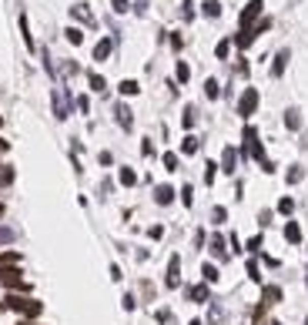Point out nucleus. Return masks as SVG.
Instances as JSON below:
<instances>
[{"label": "nucleus", "mask_w": 308, "mask_h": 325, "mask_svg": "<svg viewBox=\"0 0 308 325\" xmlns=\"http://www.w3.org/2000/svg\"><path fill=\"white\" fill-rule=\"evenodd\" d=\"M4 309H17L20 315H27V318H37L44 312V305L41 302H34V299H20V295H10L7 302H4Z\"/></svg>", "instance_id": "f257e3e1"}, {"label": "nucleus", "mask_w": 308, "mask_h": 325, "mask_svg": "<svg viewBox=\"0 0 308 325\" xmlns=\"http://www.w3.org/2000/svg\"><path fill=\"white\" fill-rule=\"evenodd\" d=\"M20 275H24V272L17 269V265H4V269H0V282L7 285V288H17V292H27L30 285H27Z\"/></svg>", "instance_id": "f03ea898"}, {"label": "nucleus", "mask_w": 308, "mask_h": 325, "mask_svg": "<svg viewBox=\"0 0 308 325\" xmlns=\"http://www.w3.org/2000/svg\"><path fill=\"white\" fill-rule=\"evenodd\" d=\"M255 107H258V91L248 87V91L241 94V101H238V114H241V117H252Z\"/></svg>", "instance_id": "7ed1b4c3"}, {"label": "nucleus", "mask_w": 308, "mask_h": 325, "mask_svg": "<svg viewBox=\"0 0 308 325\" xmlns=\"http://www.w3.org/2000/svg\"><path fill=\"white\" fill-rule=\"evenodd\" d=\"M164 285H168V288H178V285H181V258H178V255H171V261H168Z\"/></svg>", "instance_id": "20e7f679"}, {"label": "nucleus", "mask_w": 308, "mask_h": 325, "mask_svg": "<svg viewBox=\"0 0 308 325\" xmlns=\"http://www.w3.org/2000/svg\"><path fill=\"white\" fill-rule=\"evenodd\" d=\"M258 14H261V0H252V4L241 10V27H244V31H248V24H252Z\"/></svg>", "instance_id": "39448f33"}, {"label": "nucleus", "mask_w": 308, "mask_h": 325, "mask_svg": "<svg viewBox=\"0 0 308 325\" xmlns=\"http://www.w3.org/2000/svg\"><path fill=\"white\" fill-rule=\"evenodd\" d=\"M278 302H282V288H278V285H265V295H261V305H278Z\"/></svg>", "instance_id": "423d86ee"}, {"label": "nucleus", "mask_w": 308, "mask_h": 325, "mask_svg": "<svg viewBox=\"0 0 308 325\" xmlns=\"http://www.w3.org/2000/svg\"><path fill=\"white\" fill-rule=\"evenodd\" d=\"M154 201H158V204H171V201H174V188H171V185H158V188H154Z\"/></svg>", "instance_id": "0eeeda50"}, {"label": "nucleus", "mask_w": 308, "mask_h": 325, "mask_svg": "<svg viewBox=\"0 0 308 325\" xmlns=\"http://www.w3.org/2000/svg\"><path fill=\"white\" fill-rule=\"evenodd\" d=\"M208 248H211V255H214V258H228V252H225V238H221V235H211Z\"/></svg>", "instance_id": "6e6552de"}, {"label": "nucleus", "mask_w": 308, "mask_h": 325, "mask_svg": "<svg viewBox=\"0 0 308 325\" xmlns=\"http://www.w3.org/2000/svg\"><path fill=\"white\" fill-rule=\"evenodd\" d=\"M235 161H238L235 147H225V155H221V168H225V174H231V171H235Z\"/></svg>", "instance_id": "1a4fd4ad"}, {"label": "nucleus", "mask_w": 308, "mask_h": 325, "mask_svg": "<svg viewBox=\"0 0 308 325\" xmlns=\"http://www.w3.org/2000/svg\"><path fill=\"white\" fill-rule=\"evenodd\" d=\"M188 299L191 302H208V285H191V288H188Z\"/></svg>", "instance_id": "9d476101"}, {"label": "nucleus", "mask_w": 308, "mask_h": 325, "mask_svg": "<svg viewBox=\"0 0 308 325\" xmlns=\"http://www.w3.org/2000/svg\"><path fill=\"white\" fill-rule=\"evenodd\" d=\"M285 238H288L292 245H298V242H301V228H298V221H288V225H285Z\"/></svg>", "instance_id": "9b49d317"}, {"label": "nucleus", "mask_w": 308, "mask_h": 325, "mask_svg": "<svg viewBox=\"0 0 308 325\" xmlns=\"http://www.w3.org/2000/svg\"><path fill=\"white\" fill-rule=\"evenodd\" d=\"M54 114H57V117H60V121H64V117H67V98H64V94H60V91H57V94H54Z\"/></svg>", "instance_id": "f8f14e48"}, {"label": "nucleus", "mask_w": 308, "mask_h": 325, "mask_svg": "<svg viewBox=\"0 0 308 325\" xmlns=\"http://www.w3.org/2000/svg\"><path fill=\"white\" fill-rule=\"evenodd\" d=\"M201 275H204V285L218 282V265H211V261H204V265H201Z\"/></svg>", "instance_id": "ddd939ff"}, {"label": "nucleus", "mask_w": 308, "mask_h": 325, "mask_svg": "<svg viewBox=\"0 0 308 325\" xmlns=\"http://www.w3.org/2000/svg\"><path fill=\"white\" fill-rule=\"evenodd\" d=\"M117 178H121L124 188H134V185H138V174H134L131 168H121V174H117Z\"/></svg>", "instance_id": "4468645a"}, {"label": "nucleus", "mask_w": 308, "mask_h": 325, "mask_svg": "<svg viewBox=\"0 0 308 325\" xmlns=\"http://www.w3.org/2000/svg\"><path fill=\"white\" fill-rule=\"evenodd\" d=\"M285 124H288L292 131H298L301 128V114L295 111V107H292V111H285Z\"/></svg>", "instance_id": "2eb2a0df"}, {"label": "nucleus", "mask_w": 308, "mask_h": 325, "mask_svg": "<svg viewBox=\"0 0 308 325\" xmlns=\"http://www.w3.org/2000/svg\"><path fill=\"white\" fill-rule=\"evenodd\" d=\"M195 151H198V138H195V134H188V138L181 141V155H195Z\"/></svg>", "instance_id": "dca6fc26"}, {"label": "nucleus", "mask_w": 308, "mask_h": 325, "mask_svg": "<svg viewBox=\"0 0 308 325\" xmlns=\"http://www.w3.org/2000/svg\"><path fill=\"white\" fill-rule=\"evenodd\" d=\"M117 121H121L124 131H131V111H128L124 104H117Z\"/></svg>", "instance_id": "f3484780"}, {"label": "nucleus", "mask_w": 308, "mask_h": 325, "mask_svg": "<svg viewBox=\"0 0 308 325\" xmlns=\"http://www.w3.org/2000/svg\"><path fill=\"white\" fill-rule=\"evenodd\" d=\"M107 54H111V41H101L98 47H94V61H104Z\"/></svg>", "instance_id": "a211bd4d"}, {"label": "nucleus", "mask_w": 308, "mask_h": 325, "mask_svg": "<svg viewBox=\"0 0 308 325\" xmlns=\"http://www.w3.org/2000/svg\"><path fill=\"white\" fill-rule=\"evenodd\" d=\"M285 61H288V50H282V54L275 57V64H271V74H275V77H278V74L285 71Z\"/></svg>", "instance_id": "6ab92c4d"}, {"label": "nucleus", "mask_w": 308, "mask_h": 325, "mask_svg": "<svg viewBox=\"0 0 308 325\" xmlns=\"http://www.w3.org/2000/svg\"><path fill=\"white\" fill-rule=\"evenodd\" d=\"M204 94H208V98H211V101H214V98H218V94H221V84H218V81H214V77H211V81H208V84H204Z\"/></svg>", "instance_id": "aec40b11"}, {"label": "nucleus", "mask_w": 308, "mask_h": 325, "mask_svg": "<svg viewBox=\"0 0 308 325\" xmlns=\"http://www.w3.org/2000/svg\"><path fill=\"white\" fill-rule=\"evenodd\" d=\"M195 114H198V111H195V107H184V117H181V124H184V128H188V131L195 128Z\"/></svg>", "instance_id": "412c9836"}, {"label": "nucleus", "mask_w": 308, "mask_h": 325, "mask_svg": "<svg viewBox=\"0 0 308 325\" xmlns=\"http://www.w3.org/2000/svg\"><path fill=\"white\" fill-rule=\"evenodd\" d=\"M204 14H208V17H218V14H221V4H218V0H204Z\"/></svg>", "instance_id": "4be33fe9"}, {"label": "nucleus", "mask_w": 308, "mask_h": 325, "mask_svg": "<svg viewBox=\"0 0 308 325\" xmlns=\"http://www.w3.org/2000/svg\"><path fill=\"white\" fill-rule=\"evenodd\" d=\"M225 218H228V212L221 208V204H214V208H211V221H214V225H221Z\"/></svg>", "instance_id": "5701e85b"}, {"label": "nucleus", "mask_w": 308, "mask_h": 325, "mask_svg": "<svg viewBox=\"0 0 308 325\" xmlns=\"http://www.w3.org/2000/svg\"><path fill=\"white\" fill-rule=\"evenodd\" d=\"M161 161H164V168H168V171H178V155H174V151H168Z\"/></svg>", "instance_id": "b1692460"}, {"label": "nucleus", "mask_w": 308, "mask_h": 325, "mask_svg": "<svg viewBox=\"0 0 308 325\" xmlns=\"http://www.w3.org/2000/svg\"><path fill=\"white\" fill-rule=\"evenodd\" d=\"M181 201H184L188 208H191V201H195V188H191V185H184V188H181Z\"/></svg>", "instance_id": "393cba45"}, {"label": "nucleus", "mask_w": 308, "mask_h": 325, "mask_svg": "<svg viewBox=\"0 0 308 325\" xmlns=\"http://www.w3.org/2000/svg\"><path fill=\"white\" fill-rule=\"evenodd\" d=\"M204 168H208V171H204V185H211V181H214V174H218V164H214V161H208Z\"/></svg>", "instance_id": "a878e982"}, {"label": "nucleus", "mask_w": 308, "mask_h": 325, "mask_svg": "<svg viewBox=\"0 0 308 325\" xmlns=\"http://www.w3.org/2000/svg\"><path fill=\"white\" fill-rule=\"evenodd\" d=\"M278 212H282V215H292V212H295V201H292V198H282V201H278Z\"/></svg>", "instance_id": "bb28decb"}, {"label": "nucleus", "mask_w": 308, "mask_h": 325, "mask_svg": "<svg viewBox=\"0 0 308 325\" xmlns=\"http://www.w3.org/2000/svg\"><path fill=\"white\" fill-rule=\"evenodd\" d=\"M138 81H121V94H138Z\"/></svg>", "instance_id": "cd10ccee"}, {"label": "nucleus", "mask_w": 308, "mask_h": 325, "mask_svg": "<svg viewBox=\"0 0 308 325\" xmlns=\"http://www.w3.org/2000/svg\"><path fill=\"white\" fill-rule=\"evenodd\" d=\"M74 17H77V20H84V24H94V17H90L84 7H74Z\"/></svg>", "instance_id": "c85d7f7f"}, {"label": "nucleus", "mask_w": 308, "mask_h": 325, "mask_svg": "<svg viewBox=\"0 0 308 325\" xmlns=\"http://www.w3.org/2000/svg\"><path fill=\"white\" fill-rule=\"evenodd\" d=\"M248 278H252V282H261V272H258V261H248Z\"/></svg>", "instance_id": "c756f323"}, {"label": "nucleus", "mask_w": 308, "mask_h": 325, "mask_svg": "<svg viewBox=\"0 0 308 325\" xmlns=\"http://www.w3.org/2000/svg\"><path fill=\"white\" fill-rule=\"evenodd\" d=\"M90 91H104V77L101 74H90Z\"/></svg>", "instance_id": "7c9ffc66"}, {"label": "nucleus", "mask_w": 308, "mask_h": 325, "mask_svg": "<svg viewBox=\"0 0 308 325\" xmlns=\"http://www.w3.org/2000/svg\"><path fill=\"white\" fill-rule=\"evenodd\" d=\"M67 41H71V44H81V41H84V34L77 31V27H71V31H67Z\"/></svg>", "instance_id": "2f4dec72"}, {"label": "nucleus", "mask_w": 308, "mask_h": 325, "mask_svg": "<svg viewBox=\"0 0 308 325\" xmlns=\"http://www.w3.org/2000/svg\"><path fill=\"white\" fill-rule=\"evenodd\" d=\"M298 181H301V168H298V164H295V168L288 171V185H298Z\"/></svg>", "instance_id": "473e14b6"}, {"label": "nucleus", "mask_w": 308, "mask_h": 325, "mask_svg": "<svg viewBox=\"0 0 308 325\" xmlns=\"http://www.w3.org/2000/svg\"><path fill=\"white\" fill-rule=\"evenodd\" d=\"M188 77H191V71H188V64H184V61H181V64H178V81H181V84H184V81H188Z\"/></svg>", "instance_id": "72a5a7b5"}, {"label": "nucleus", "mask_w": 308, "mask_h": 325, "mask_svg": "<svg viewBox=\"0 0 308 325\" xmlns=\"http://www.w3.org/2000/svg\"><path fill=\"white\" fill-rule=\"evenodd\" d=\"M248 252H261V235L248 238Z\"/></svg>", "instance_id": "f704fd0d"}, {"label": "nucleus", "mask_w": 308, "mask_h": 325, "mask_svg": "<svg viewBox=\"0 0 308 325\" xmlns=\"http://www.w3.org/2000/svg\"><path fill=\"white\" fill-rule=\"evenodd\" d=\"M10 181H14V171H10V168L0 171V185H10Z\"/></svg>", "instance_id": "c9c22d12"}, {"label": "nucleus", "mask_w": 308, "mask_h": 325, "mask_svg": "<svg viewBox=\"0 0 308 325\" xmlns=\"http://www.w3.org/2000/svg\"><path fill=\"white\" fill-rule=\"evenodd\" d=\"M147 235H151V238H154V242H158V238H161V235H164V228H161V225H151V231H147Z\"/></svg>", "instance_id": "e433bc0d"}, {"label": "nucleus", "mask_w": 308, "mask_h": 325, "mask_svg": "<svg viewBox=\"0 0 308 325\" xmlns=\"http://www.w3.org/2000/svg\"><path fill=\"white\" fill-rule=\"evenodd\" d=\"M134 305H138V299H134V295H124V309L131 312V309H134Z\"/></svg>", "instance_id": "4c0bfd02"}, {"label": "nucleus", "mask_w": 308, "mask_h": 325, "mask_svg": "<svg viewBox=\"0 0 308 325\" xmlns=\"http://www.w3.org/2000/svg\"><path fill=\"white\" fill-rule=\"evenodd\" d=\"M158 322H171V312L168 309H158Z\"/></svg>", "instance_id": "58836bf2"}, {"label": "nucleus", "mask_w": 308, "mask_h": 325, "mask_svg": "<svg viewBox=\"0 0 308 325\" xmlns=\"http://www.w3.org/2000/svg\"><path fill=\"white\" fill-rule=\"evenodd\" d=\"M14 238V231H7V228H0V242H10Z\"/></svg>", "instance_id": "ea45409f"}, {"label": "nucleus", "mask_w": 308, "mask_h": 325, "mask_svg": "<svg viewBox=\"0 0 308 325\" xmlns=\"http://www.w3.org/2000/svg\"><path fill=\"white\" fill-rule=\"evenodd\" d=\"M114 10H128V0H114Z\"/></svg>", "instance_id": "a19ab883"}, {"label": "nucleus", "mask_w": 308, "mask_h": 325, "mask_svg": "<svg viewBox=\"0 0 308 325\" xmlns=\"http://www.w3.org/2000/svg\"><path fill=\"white\" fill-rule=\"evenodd\" d=\"M0 218H4V204H0Z\"/></svg>", "instance_id": "79ce46f5"}, {"label": "nucleus", "mask_w": 308, "mask_h": 325, "mask_svg": "<svg viewBox=\"0 0 308 325\" xmlns=\"http://www.w3.org/2000/svg\"><path fill=\"white\" fill-rule=\"evenodd\" d=\"M191 325H201V322H198V318H195V322H191Z\"/></svg>", "instance_id": "37998d69"}, {"label": "nucleus", "mask_w": 308, "mask_h": 325, "mask_svg": "<svg viewBox=\"0 0 308 325\" xmlns=\"http://www.w3.org/2000/svg\"><path fill=\"white\" fill-rule=\"evenodd\" d=\"M305 325H308V318H305Z\"/></svg>", "instance_id": "c03bdc74"}, {"label": "nucleus", "mask_w": 308, "mask_h": 325, "mask_svg": "<svg viewBox=\"0 0 308 325\" xmlns=\"http://www.w3.org/2000/svg\"><path fill=\"white\" fill-rule=\"evenodd\" d=\"M24 325H27V322H24Z\"/></svg>", "instance_id": "a18cd8bd"}]
</instances>
